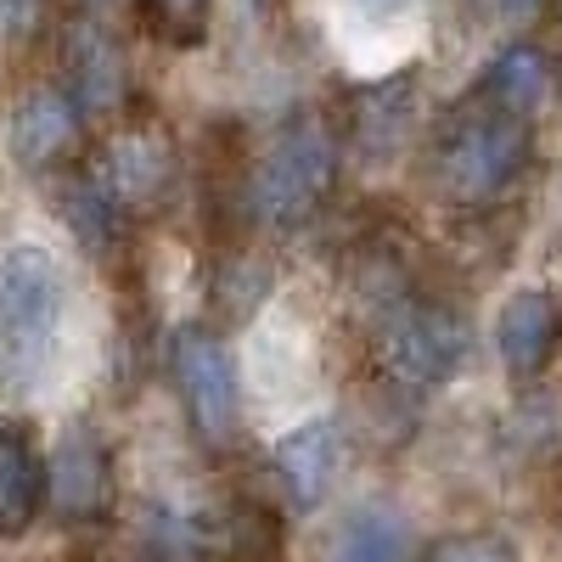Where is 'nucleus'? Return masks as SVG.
<instances>
[{
  "mask_svg": "<svg viewBox=\"0 0 562 562\" xmlns=\"http://www.w3.org/2000/svg\"><path fill=\"white\" fill-rule=\"evenodd\" d=\"M153 7H158L164 23H175V29H198V18L209 12V0H153Z\"/></svg>",
  "mask_w": 562,
  "mask_h": 562,
  "instance_id": "aec40b11",
  "label": "nucleus"
},
{
  "mask_svg": "<svg viewBox=\"0 0 562 562\" xmlns=\"http://www.w3.org/2000/svg\"><path fill=\"white\" fill-rule=\"evenodd\" d=\"M45 506V456L34 428L18 416H0V535H23Z\"/></svg>",
  "mask_w": 562,
  "mask_h": 562,
  "instance_id": "f8f14e48",
  "label": "nucleus"
},
{
  "mask_svg": "<svg viewBox=\"0 0 562 562\" xmlns=\"http://www.w3.org/2000/svg\"><path fill=\"white\" fill-rule=\"evenodd\" d=\"M562 349V304L546 288H518L495 315V355L518 383L540 378Z\"/></svg>",
  "mask_w": 562,
  "mask_h": 562,
  "instance_id": "1a4fd4ad",
  "label": "nucleus"
},
{
  "mask_svg": "<svg viewBox=\"0 0 562 562\" xmlns=\"http://www.w3.org/2000/svg\"><path fill=\"white\" fill-rule=\"evenodd\" d=\"M326 562H411V524L389 501H360L338 524Z\"/></svg>",
  "mask_w": 562,
  "mask_h": 562,
  "instance_id": "ddd939ff",
  "label": "nucleus"
},
{
  "mask_svg": "<svg viewBox=\"0 0 562 562\" xmlns=\"http://www.w3.org/2000/svg\"><path fill=\"white\" fill-rule=\"evenodd\" d=\"M355 12H366V18H394V12H405L411 0H349Z\"/></svg>",
  "mask_w": 562,
  "mask_h": 562,
  "instance_id": "412c9836",
  "label": "nucleus"
},
{
  "mask_svg": "<svg viewBox=\"0 0 562 562\" xmlns=\"http://www.w3.org/2000/svg\"><path fill=\"white\" fill-rule=\"evenodd\" d=\"M338 180V130L326 113H299L288 130L270 135L259 153V169L248 180V209L270 231H299L315 220V209L333 198Z\"/></svg>",
  "mask_w": 562,
  "mask_h": 562,
  "instance_id": "7ed1b4c3",
  "label": "nucleus"
},
{
  "mask_svg": "<svg viewBox=\"0 0 562 562\" xmlns=\"http://www.w3.org/2000/svg\"><path fill=\"white\" fill-rule=\"evenodd\" d=\"M529 158H535V119L490 102L484 90H467V102H456L434 135L428 175L439 198L461 209H490L524 180Z\"/></svg>",
  "mask_w": 562,
  "mask_h": 562,
  "instance_id": "f257e3e1",
  "label": "nucleus"
},
{
  "mask_svg": "<svg viewBox=\"0 0 562 562\" xmlns=\"http://www.w3.org/2000/svg\"><path fill=\"white\" fill-rule=\"evenodd\" d=\"M45 501H52L68 524H90L113 506V456L97 439V428H74L57 439V450L45 456Z\"/></svg>",
  "mask_w": 562,
  "mask_h": 562,
  "instance_id": "0eeeda50",
  "label": "nucleus"
},
{
  "mask_svg": "<svg viewBox=\"0 0 562 562\" xmlns=\"http://www.w3.org/2000/svg\"><path fill=\"white\" fill-rule=\"evenodd\" d=\"M40 18V0H0V34H23Z\"/></svg>",
  "mask_w": 562,
  "mask_h": 562,
  "instance_id": "6ab92c4d",
  "label": "nucleus"
},
{
  "mask_svg": "<svg viewBox=\"0 0 562 562\" xmlns=\"http://www.w3.org/2000/svg\"><path fill=\"white\" fill-rule=\"evenodd\" d=\"M63 74H68V97L85 113H113L130 90L124 45L97 18H74L63 29Z\"/></svg>",
  "mask_w": 562,
  "mask_h": 562,
  "instance_id": "9d476101",
  "label": "nucleus"
},
{
  "mask_svg": "<svg viewBox=\"0 0 562 562\" xmlns=\"http://www.w3.org/2000/svg\"><path fill=\"white\" fill-rule=\"evenodd\" d=\"M490 29H501V34H518V29H529V23H540L546 18V7L551 0H467Z\"/></svg>",
  "mask_w": 562,
  "mask_h": 562,
  "instance_id": "a211bd4d",
  "label": "nucleus"
},
{
  "mask_svg": "<svg viewBox=\"0 0 562 562\" xmlns=\"http://www.w3.org/2000/svg\"><path fill=\"white\" fill-rule=\"evenodd\" d=\"M79 135H85V108L68 97V85H29L7 124L12 158L23 169H57L63 158L79 153Z\"/></svg>",
  "mask_w": 562,
  "mask_h": 562,
  "instance_id": "6e6552de",
  "label": "nucleus"
},
{
  "mask_svg": "<svg viewBox=\"0 0 562 562\" xmlns=\"http://www.w3.org/2000/svg\"><path fill=\"white\" fill-rule=\"evenodd\" d=\"M63 310L68 281L52 254L34 243L0 248V394H29L40 383L63 333Z\"/></svg>",
  "mask_w": 562,
  "mask_h": 562,
  "instance_id": "f03ea898",
  "label": "nucleus"
},
{
  "mask_svg": "<svg viewBox=\"0 0 562 562\" xmlns=\"http://www.w3.org/2000/svg\"><path fill=\"white\" fill-rule=\"evenodd\" d=\"M338 467H344V428H338V416H310V422H299V428L276 445V479H281V490H288V501L299 512H315L326 501Z\"/></svg>",
  "mask_w": 562,
  "mask_h": 562,
  "instance_id": "9b49d317",
  "label": "nucleus"
},
{
  "mask_svg": "<svg viewBox=\"0 0 562 562\" xmlns=\"http://www.w3.org/2000/svg\"><path fill=\"white\" fill-rule=\"evenodd\" d=\"M175 366V389L186 400V416L203 445H231L243 434V383H237V360L231 349L209 333V326H180L169 344Z\"/></svg>",
  "mask_w": 562,
  "mask_h": 562,
  "instance_id": "39448f33",
  "label": "nucleus"
},
{
  "mask_svg": "<svg viewBox=\"0 0 562 562\" xmlns=\"http://www.w3.org/2000/svg\"><path fill=\"white\" fill-rule=\"evenodd\" d=\"M97 186L113 198V209L130 220V214H153L169 203V186H175V140L164 124L140 119L130 130H119L108 147L90 164Z\"/></svg>",
  "mask_w": 562,
  "mask_h": 562,
  "instance_id": "423d86ee",
  "label": "nucleus"
},
{
  "mask_svg": "<svg viewBox=\"0 0 562 562\" xmlns=\"http://www.w3.org/2000/svg\"><path fill=\"white\" fill-rule=\"evenodd\" d=\"M428 562H518V557L495 535H450L428 551Z\"/></svg>",
  "mask_w": 562,
  "mask_h": 562,
  "instance_id": "f3484780",
  "label": "nucleus"
},
{
  "mask_svg": "<svg viewBox=\"0 0 562 562\" xmlns=\"http://www.w3.org/2000/svg\"><path fill=\"white\" fill-rule=\"evenodd\" d=\"M473 326L450 299H394L383 315V366L405 389H439L467 366Z\"/></svg>",
  "mask_w": 562,
  "mask_h": 562,
  "instance_id": "20e7f679",
  "label": "nucleus"
},
{
  "mask_svg": "<svg viewBox=\"0 0 562 562\" xmlns=\"http://www.w3.org/2000/svg\"><path fill=\"white\" fill-rule=\"evenodd\" d=\"M52 209L63 214V225L74 231V243L85 254H113L119 243V231H124V214L113 209V198L97 186V175L79 169V175H57L52 180Z\"/></svg>",
  "mask_w": 562,
  "mask_h": 562,
  "instance_id": "4468645a",
  "label": "nucleus"
},
{
  "mask_svg": "<svg viewBox=\"0 0 562 562\" xmlns=\"http://www.w3.org/2000/svg\"><path fill=\"white\" fill-rule=\"evenodd\" d=\"M416 74H394V79H378V85H366L360 97H355V147L366 158H383L394 153L405 130H411V113H416Z\"/></svg>",
  "mask_w": 562,
  "mask_h": 562,
  "instance_id": "2eb2a0df",
  "label": "nucleus"
},
{
  "mask_svg": "<svg viewBox=\"0 0 562 562\" xmlns=\"http://www.w3.org/2000/svg\"><path fill=\"white\" fill-rule=\"evenodd\" d=\"M473 90H484L490 102H501L512 113L535 119L546 108V97H551V68H546V57L535 52V45H506V52L484 68V79Z\"/></svg>",
  "mask_w": 562,
  "mask_h": 562,
  "instance_id": "dca6fc26",
  "label": "nucleus"
},
{
  "mask_svg": "<svg viewBox=\"0 0 562 562\" xmlns=\"http://www.w3.org/2000/svg\"><path fill=\"white\" fill-rule=\"evenodd\" d=\"M97 7H102V0H97Z\"/></svg>",
  "mask_w": 562,
  "mask_h": 562,
  "instance_id": "4be33fe9",
  "label": "nucleus"
}]
</instances>
